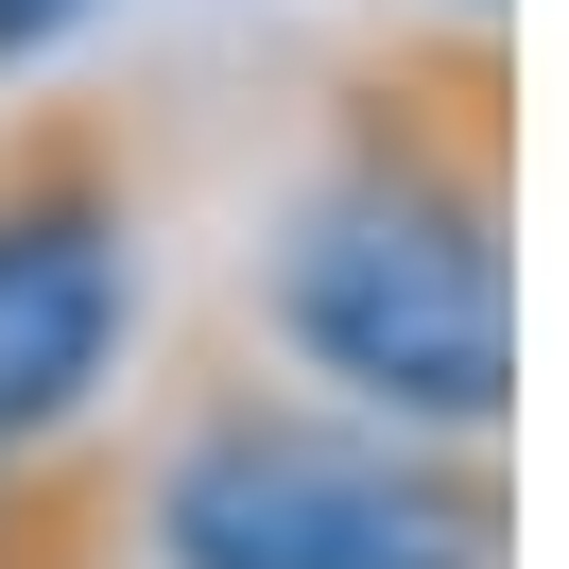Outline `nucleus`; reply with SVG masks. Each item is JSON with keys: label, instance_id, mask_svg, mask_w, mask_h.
Instances as JSON below:
<instances>
[{"label": "nucleus", "instance_id": "nucleus-1", "mask_svg": "<svg viewBox=\"0 0 569 569\" xmlns=\"http://www.w3.org/2000/svg\"><path fill=\"white\" fill-rule=\"evenodd\" d=\"M293 346L397 431H483L518 380V293H500V208L483 173H415V156H362L311 224H293L277 277Z\"/></svg>", "mask_w": 569, "mask_h": 569}, {"label": "nucleus", "instance_id": "nucleus-2", "mask_svg": "<svg viewBox=\"0 0 569 569\" xmlns=\"http://www.w3.org/2000/svg\"><path fill=\"white\" fill-rule=\"evenodd\" d=\"M173 569H500V500L431 466L415 431H311V415H208L156 483Z\"/></svg>", "mask_w": 569, "mask_h": 569}, {"label": "nucleus", "instance_id": "nucleus-3", "mask_svg": "<svg viewBox=\"0 0 569 569\" xmlns=\"http://www.w3.org/2000/svg\"><path fill=\"white\" fill-rule=\"evenodd\" d=\"M121 328H139V242H121V208L18 190V208H0V449L70 431L87 397H104Z\"/></svg>", "mask_w": 569, "mask_h": 569}, {"label": "nucleus", "instance_id": "nucleus-4", "mask_svg": "<svg viewBox=\"0 0 569 569\" xmlns=\"http://www.w3.org/2000/svg\"><path fill=\"white\" fill-rule=\"evenodd\" d=\"M70 18H87V0H0V70H18V52H52Z\"/></svg>", "mask_w": 569, "mask_h": 569}]
</instances>
